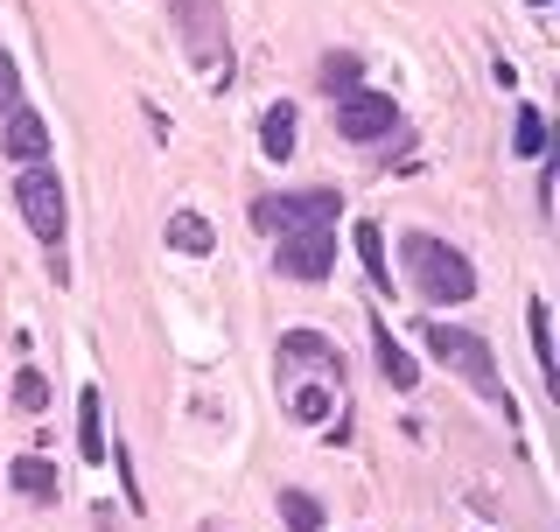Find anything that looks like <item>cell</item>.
<instances>
[{
  "instance_id": "obj_1",
  "label": "cell",
  "mask_w": 560,
  "mask_h": 532,
  "mask_svg": "<svg viewBox=\"0 0 560 532\" xmlns=\"http://www.w3.org/2000/svg\"><path fill=\"white\" fill-rule=\"evenodd\" d=\"M399 259H407V288L428 301V309H463V301L477 294V266L434 232H407L399 239Z\"/></svg>"
},
{
  "instance_id": "obj_2",
  "label": "cell",
  "mask_w": 560,
  "mask_h": 532,
  "mask_svg": "<svg viewBox=\"0 0 560 532\" xmlns=\"http://www.w3.org/2000/svg\"><path fill=\"white\" fill-rule=\"evenodd\" d=\"M420 344L434 350V365H448V371H463L477 393L498 406V414H512V393H504V379H498V358H490V344L477 329H448V323H428L420 329Z\"/></svg>"
},
{
  "instance_id": "obj_3",
  "label": "cell",
  "mask_w": 560,
  "mask_h": 532,
  "mask_svg": "<svg viewBox=\"0 0 560 532\" xmlns=\"http://www.w3.org/2000/svg\"><path fill=\"white\" fill-rule=\"evenodd\" d=\"M175 28H183V49L203 70V84H232V35H224L218 0H175Z\"/></svg>"
},
{
  "instance_id": "obj_4",
  "label": "cell",
  "mask_w": 560,
  "mask_h": 532,
  "mask_svg": "<svg viewBox=\"0 0 560 532\" xmlns=\"http://www.w3.org/2000/svg\"><path fill=\"white\" fill-rule=\"evenodd\" d=\"M14 204H22L28 232L43 245H63V224H70V204H63V183L49 162H22V175H14Z\"/></svg>"
},
{
  "instance_id": "obj_5",
  "label": "cell",
  "mask_w": 560,
  "mask_h": 532,
  "mask_svg": "<svg viewBox=\"0 0 560 532\" xmlns=\"http://www.w3.org/2000/svg\"><path fill=\"white\" fill-rule=\"evenodd\" d=\"M343 218V197L337 189H302V197H259L253 204V224L259 232H294V224H337Z\"/></svg>"
},
{
  "instance_id": "obj_6",
  "label": "cell",
  "mask_w": 560,
  "mask_h": 532,
  "mask_svg": "<svg viewBox=\"0 0 560 532\" xmlns=\"http://www.w3.org/2000/svg\"><path fill=\"white\" fill-rule=\"evenodd\" d=\"M280 274L288 280L337 274V224H294V232H280Z\"/></svg>"
},
{
  "instance_id": "obj_7",
  "label": "cell",
  "mask_w": 560,
  "mask_h": 532,
  "mask_svg": "<svg viewBox=\"0 0 560 532\" xmlns=\"http://www.w3.org/2000/svg\"><path fill=\"white\" fill-rule=\"evenodd\" d=\"M393 127H399V105L385 99V92H350V99H337V134H343V140H358V148L385 140Z\"/></svg>"
},
{
  "instance_id": "obj_8",
  "label": "cell",
  "mask_w": 560,
  "mask_h": 532,
  "mask_svg": "<svg viewBox=\"0 0 560 532\" xmlns=\"http://www.w3.org/2000/svg\"><path fill=\"white\" fill-rule=\"evenodd\" d=\"M49 119L35 113V105H14L8 119H0V154H8V162H49Z\"/></svg>"
},
{
  "instance_id": "obj_9",
  "label": "cell",
  "mask_w": 560,
  "mask_h": 532,
  "mask_svg": "<svg viewBox=\"0 0 560 532\" xmlns=\"http://www.w3.org/2000/svg\"><path fill=\"white\" fill-rule=\"evenodd\" d=\"M8 484L22 490V498H35V505H57L63 476H57V463H49V455H14V463H8Z\"/></svg>"
},
{
  "instance_id": "obj_10",
  "label": "cell",
  "mask_w": 560,
  "mask_h": 532,
  "mask_svg": "<svg viewBox=\"0 0 560 532\" xmlns=\"http://www.w3.org/2000/svg\"><path fill=\"white\" fill-rule=\"evenodd\" d=\"M350 245H358V259H364V274H372V288H385V294H393V259H385V224L358 218V224H350Z\"/></svg>"
},
{
  "instance_id": "obj_11",
  "label": "cell",
  "mask_w": 560,
  "mask_h": 532,
  "mask_svg": "<svg viewBox=\"0 0 560 532\" xmlns=\"http://www.w3.org/2000/svg\"><path fill=\"white\" fill-rule=\"evenodd\" d=\"M78 449H84V463H105V393L98 385L78 393Z\"/></svg>"
},
{
  "instance_id": "obj_12",
  "label": "cell",
  "mask_w": 560,
  "mask_h": 532,
  "mask_svg": "<svg viewBox=\"0 0 560 532\" xmlns=\"http://www.w3.org/2000/svg\"><path fill=\"white\" fill-rule=\"evenodd\" d=\"M372 344H378V371L399 385V393H413V385H420V365H413V350H399V344H393V329H385L378 315H372Z\"/></svg>"
},
{
  "instance_id": "obj_13",
  "label": "cell",
  "mask_w": 560,
  "mask_h": 532,
  "mask_svg": "<svg viewBox=\"0 0 560 532\" xmlns=\"http://www.w3.org/2000/svg\"><path fill=\"white\" fill-rule=\"evenodd\" d=\"M294 105H267V113H259V154H267V162H288L294 154Z\"/></svg>"
},
{
  "instance_id": "obj_14",
  "label": "cell",
  "mask_w": 560,
  "mask_h": 532,
  "mask_svg": "<svg viewBox=\"0 0 560 532\" xmlns=\"http://www.w3.org/2000/svg\"><path fill=\"white\" fill-rule=\"evenodd\" d=\"M168 245H175V253H189V259H203L210 245H218V232H210L203 210H175V218H168Z\"/></svg>"
},
{
  "instance_id": "obj_15",
  "label": "cell",
  "mask_w": 560,
  "mask_h": 532,
  "mask_svg": "<svg viewBox=\"0 0 560 532\" xmlns=\"http://www.w3.org/2000/svg\"><path fill=\"white\" fill-rule=\"evenodd\" d=\"M315 78H323V92H329V99H350V92H358V84H364V63L350 57V49H329Z\"/></svg>"
},
{
  "instance_id": "obj_16",
  "label": "cell",
  "mask_w": 560,
  "mask_h": 532,
  "mask_svg": "<svg viewBox=\"0 0 560 532\" xmlns=\"http://www.w3.org/2000/svg\"><path fill=\"white\" fill-rule=\"evenodd\" d=\"M525 329H533V358H539V379H560L553 371V323H547V301H525Z\"/></svg>"
},
{
  "instance_id": "obj_17",
  "label": "cell",
  "mask_w": 560,
  "mask_h": 532,
  "mask_svg": "<svg viewBox=\"0 0 560 532\" xmlns=\"http://www.w3.org/2000/svg\"><path fill=\"white\" fill-rule=\"evenodd\" d=\"M512 148L525 154V162H539V154H547V113H539V105H518V127H512Z\"/></svg>"
},
{
  "instance_id": "obj_18",
  "label": "cell",
  "mask_w": 560,
  "mask_h": 532,
  "mask_svg": "<svg viewBox=\"0 0 560 532\" xmlns=\"http://www.w3.org/2000/svg\"><path fill=\"white\" fill-rule=\"evenodd\" d=\"M280 519L294 532H323V498L315 490H280Z\"/></svg>"
},
{
  "instance_id": "obj_19",
  "label": "cell",
  "mask_w": 560,
  "mask_h": 532,
  "mask_svg": "<svg viewBox=\"0 0 560 532\" xmlns=\"http://www.w3.org/2000/svg\"><path fill=\"white\" fill-rule=\"evenodd\" d=\"M43 406H49V379H43V371H14V414H43Z\"/></svg>"
},
{
  "instance_id": "obj_20",
  "label": "cell",
  "mask_w": 560,
  "mask_h": 532,
  "mask_svg": "<svg viewBox=\"0 0 560 532\" xmlns=\"http://www.w3.org/2000/svg\"><path fill=\"white\" fill-rule=\"evenodd\" d=\"M14 105H22V70H14V57L0 49V119H8Z\"/></svg>"
},
{
  "instance_id": "obj_21",
  "label": "cell",
  "mask_w": 560,
  "mask_h": 532,
  "mask_svg": "<svg viewBox=\"0 0 560 532\" xmlns=\"http://www.w3.org/2000/svg\"><path fill=\"white\" fill-rule=\"evenodd\" d=\"M525 8H553V0H525Z\"/></svg>"
}]
</instances>
